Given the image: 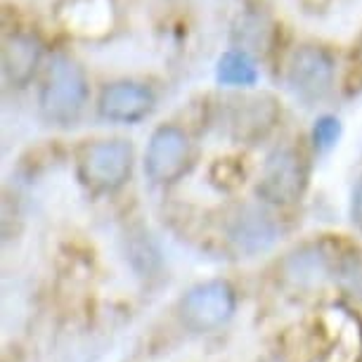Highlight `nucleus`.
I'll list each match as a JSON object with an SVG mask.
<instances>
[{
  "label": "nucleus",
  "mask_w": 362,
  "mask_h": 362,
  "mask_svg": "<svg viewBox=\"0 0 362 362\" xmlns=\"http://www.w3.org/2000/svg\"><path fill=\"white\" fill-rule=\"evenodd\" d=\"M284 279L298 289H313L334 275V258L317 244H305L282 261Z\"/></svg>",
  "instance_id": "obj_10"
},
{
  "label": "nucleus",
  "mask_w": 362,
  "mask_h": 362,
  "mask_svg": "<svg viewBox=\"0 0 362 362\" xmlns=\"http://www.w3.org/2000/svg\"><path fill=\"white\" fill-rule=\"evenodd\" d=\"M189 135L175 124L154 128L145 149V175L154 185H173L192 166Z\"/></svg>",
  "instance_id": "obj_4"
},
{
  "label": "nucleus",
  "mask_w": 362,
  "mask_h": 362,
  "mask_svg": "<svg viewBox=\"0 0 362 362\" xmlns=\"http://www.w3.org/2000/svg\"><path fill=\"white\" fill-rule=\"evenodd\" d=\"M237 112H235V135L242 140H258L263 138L265 133L275 126L277 121V107H275V100L265 98H249V100H242L239 102Z\"/></svg>",
  "instance_id": "obj_11"
},
{
  "label": "nucleus",
  "mask_w": 362,
  "mask_h": 362,
  "mask_svg": "<svg viewBox=\"0 0 362 362\" xmlns=\"http://www.w3.org/2000/svg\"><path fill=\"white\" fill-rule=\"evenodd\" d=\"M135 149L124 138L95 140L81 149L78 177L93 192H116L131 180Z\"/></svg>",
  "instance_id": "obj_2"
},
{
  "label": "nucleus",
  "mask_w": 362,
  "mask_h": 362,
  "mask_svg": "<svg viewBox=\"0 0 362 362\" xmlns=\"http://www.w3.org/2000/svg\"><path fill=\"white\" fill-rule=\"evenodd\" d=\"M334 76H337V64L322 45H298L286 64V83L298 100L310 105L322 102L332 93Z\"/></svg>",
  "instance_id": "obj_6"
},
{
  "label": "nucleus",
  "mask_w": 362,
  "mask_h": 362,
  "mask_svg": "<svg viewBox=\"0 0 362 362\" xmlns=\"http://www.w3.org/2000/svg\"><path fill=\"white\" fill-rule=\"evenodd\" d=\"M228 242L230 247L244 258L261 256L270 251L279 239V225L270 214L256 209L244 206L239 209L228 223Z\"/></svg>",
  "instance_id": "obj_8"
},
{
  "label": "nucleus",
  "mask_w": 362,
  "mask_h": 362,
  "mask_svg": "<svg viewBox=\"0 0 362 362\" xmlns=\"http://www.w3.org/2000/svg\"><path fill=\"white\" fill-rule=\"evenodd\" d=\"M88 95L90 86L83 66L69 54H54L40 81L38 112L45 124L69 128L86 112Z\"/></svg>",
  "instance_id": "obj_1"
},
{
  "label": "nucleus",
  "mask_w": 362,
  "mask_h": 362,
  "mask_svg": "<svg viewBox=\"0 0 362 362\" xmlns=\"http://www.w3.org/2000/svg\"><path fill=\"white\" fill-rule=\"evenodd\" d=\"M339 138H341V121L337 116H332V114L320 116L315 121V126H313V145H315L320 152H327V149H332L337 145Z\"/></svg>",
  "instance_id": "obj_14"
},
{
  "label": "nucleus",
  "mask_w": 362,
  "mask_h": 362,
  "mask_svg": "<svg viewBox=\"0 0 362 362\" xmlns=\"http://www.w3.org/2000/svg\"><path fill=\"white\" fill-rule=\"evenodd\" d=\"M237 310L235 289L223 279H209L189 286L180 298V317L194 332L221 329Z\"/></svg>",
  "instance_id": "obj_5"
},
{
  "label": "nucleus",
  "mask_w": 362,
  "mask_h": 362,
  "mask_svg": "<svg viewBox=\"0 0 362 362\" xmlns=\"http://www.w3.org/2000/svg\"><path fill=\"white\" fill-rule=\"evenodd\" d=\"M351 221L353 225H358L362 230V177L358 180V185L353 187V197H351Z\"/></svg>",
  "instance_id": "obj_15"
},
{
  "label": "nucleus",
  "mask_w": 362,
  "mask_h": 362,
  "mask_svg": "<svg viewBox=\"0 0 362 362\" xmlns=\"http://www.w3.org/2000/svg\"><path fill=\"white\" fill-rule=\"evenodd\" d=\"M156 107V95L147 83L131 78L112 81L100 90L98 114L109 124H140Z\"/></svg>",
  "instance_id": "obj_7"
},
{
  "label": "nucleus",
  "mask_w": 362,
  "mask_h": 362,
  "mask_svg": "<svg viewBox=\"0 0 362 362\" xmlns=\"http://www.w3.org/2000/svg\"><path fill=\"white\" fill-rule=\"evenodd\" d=\"M308 177V161L298 147H275L261 166L256 194L272 206H291L305 194Z\"/></svg>",
  "instance_id": "obj_3"
},
{
  "label": "nucleus",
  "mask_w": 362,
  "mask_h": 362,
  "mask_svg": "<svg viewBox=\"0 0 362 362\" xmlns=\"http://www.w3.org/2000/svg\"><path fill=\"white\" fill-rule=\"evenodd\" d=\"M362 358V327L353 315L341 310L339 332L334 334L332 351L327 355V362H360Z\"/></svg>",
  "instance_id": "obj_13"
},
{
  "label": "nucleus",
  "mask_w": 362,
  "mask_h": 362,
  "mask_svg": "<svg viewBox=\"0 0 362 362\" xmlns=\"http://www.w3.org/2000/svg\"><path fill=\"white\" fill-rule=\"evenodd\" d=\"M43 47L33 33H10L3 43V74L10 86L24 88L29 86L38 74Z\"/></svg>",
  "instance_id": "obj_9"
},
{
  "label": "nucleus",
  "mask_w": 362,
  "mask_h": 362,
  "mask_svg": "<svg viewBox=\"0 0 362 362\" xmlns=\"http://www.w3.org/2000/svg\"><path fill=\"white\" fill-rule=\"evenodd\" d=\"M216 78L228 88H251L258 81V64L247 50L235 47L221 54L216 64Z\"/></svg>",
  "instance_id": "obj_12"
},
{
  "label": "nucleus",
  "mask_w": 362,
  "mask_h": 362,
  "mask_svg": "<svg viewBox=\"0 0 362 362\" xmlns=\"http://www.w3.org/2000/svg\"><path fill=\"white\" fill-rule=\"evenodd\" d=\"M358 50H360V59H362V40H360V47H358Z\"/></svg>",
  "instance_id": "obj_16"
}]
</instances>
